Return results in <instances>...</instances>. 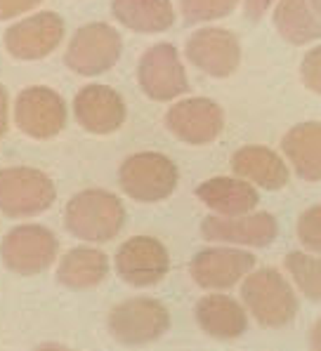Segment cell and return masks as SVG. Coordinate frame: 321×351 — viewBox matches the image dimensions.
Returning <instances> with one entry per match:
<instances>
[{
  "label": "cell",
  "mask_w": 321,
  "mask_h": 351,
  "mask_svg": "<svg viewBox=\"0 0 321 351\" xmlns=\"http://www.w3.org/2000/svg\"><path fill=\"white\" fill-rule=\"evenodd\" d=\"M69 234L88 243H107L116 239L125 224V208L113 193L102 189L80 191L69 201L64 213Z\"/></svg>",
  "instance_id": "1"
},
{
  "label": "cell",
  "mask_w": 321,
  "mask_h": 351,
  "mask_svg": "<svg viewBox=\"0 0 321 351\" xmlns=\"http://www.w3.org/2000/svg\"><path fill=\"white\" fill-rule=\"evenodd\" d=\"M241 297L255 321L265 328H284L298 314V297L274 269H260L246 278Z\"/></svg>",
  "instance_id": "2"
},
{
  "label": "cell",
  "mask_w": 321,
  "mask_h": 351,
  "mask_svg": "<svg viewBox=\"0 0 321 351\" xmlns=\"http://www.w3.org/2000/svg\"><path fill=\"white\" fill-rule=\"evenodd\" d=\"M57 198L52 180L36 167L0 170V210L12 219L34 217L47 210Z\"/></svg>",
  "instance_id": "3"
},
{
  "label": "cell",
  "mask_w": 321,
  "mask_h": 351,
  "mask_svg": "<svg viewBox=\"0 0 321 351\" xmlns=\"http://www.w3.org/2000/svg\"><path fill=\"white\" fill-rule=\"evenodd\" d=\"M57 247L59 243L50 229L38 224H24L12 229L3 239L0 257L10 271L19 274V276H36L54 262Z\"/></svg>",
  "instance_id": "4"
},
{
  "label": "cell",
  "mask_w": 321,
  "mask_h": 351,
  "mask_svg": "<svg viewBox=\"0 0 321 351\" xmlns=\"http://www.w3.org/2000/svg\"><path fill=\"white\" fill-rule=\"evenodd\" d=\"M177 184V167L163 154H135L121 165V186L130 198L142 203L163 201Z\"/></svg>",
  "instance_id": "5"
},
{
  "label": "cell",
  "mask_w": 321,
  "mask_h": 351,
  "mask_svg": "<svg viewBox=\"0 0 321 351\" xmlns=\"http://www.w3.org/2000/svg\"><path fill=\"white\" fill-rule=\"evenodd\" d=\"M121 57V36L113 26L92 21L74 34L67 50V66L80 75L104 73Z\"/></svg>",
  "instance_id": "6"
},
{
  "label": "cell",
  "mask_w": 321,
  "mask_h": 351,
  "mask_svg": "<svg viewBox=\"0 0 321 351\" xmlns=\"http://www.w3.org/2000/svg\"><path fill=\"white\" fill-rule=\"evenodd\" d=\"M170 326V314L156 300L142 297L118 304L109 314V330L121 344H149Z\"/></svg>",
  "instance_id": "7"
},
{
  "label": "cell",
  "mask_w": 321,
  "mask_h": 351,
  "mask_svg": "<svg viewBox=\"0 0 321 351\" xmlns=\"http://www.w3.org/2000/svg\"><path fill=\"white\" fill-rule=\"evenodd\" d=\"M14 121L19 130L34 139H52L67 123V104L45 85L21 90L14 104Z\"/></svg>",
  "instance_id": "8"
},
{
  "label": "cell",
  "mask_w": 321,
  "mask_h": 351,
  "mask_svg": "<svg viewBox=\"0 0 321 351\" xmlns=\"http://www.w3.org/2000/svg\"><path fill=\"white\" fill-rule=\"evenodd\" d=\"M137 75L146 97L156 101L173 99V97H179L189 90L187 73H184L177 50L168 43L154 45L144 52L140 59Z\"/></svg>",
  "instance_id": "9"
},
{
  "label": "cell",
  "mask_w": 321,
  "mask_h": 351,
  "mask_svg": "<svg viewBox=\"0 0 321 351\" xmlns=\"http://www.w3.org/2000/svg\"><path fill=\"white\" fill-rule=\"evenodd\" d=\"M64 36V21L57 12H38L5 31V50L14 59L34 62L47 57Z\"/></svg>",
  "instance_id": "10"
},
{
  "label": "cell",
  "mask_w": 321,
  "mask_h": 351,
  "mask_svg": "<svg viewBox=\"0 0 321 351\" xmlns=\"http://www.w3.org/2000/svg\"><path fill=\"white\" fill-rule=\"evenodd\" d=\"M168 269H170L168 250L161 241L151 239V236H135V239L125 241L121 250L116 252L118 276L135 288L159 283L161 278H166Z\"/></svg>",
  "instance_id": "11"
},
{
  "label": "cell",
  "mask_w": 321,
  "mask_h": 351,
  "mask_svg": "<svg viewBox=\"0 0 321 351\" xmlns=\"http://www.w3.org/2000/svg\"><path fill=\"white\" fill-rule=\"evenodd\" d=\"M189 62L213 78H227L239 69L241 45L227 29H201L187 43Z\"/></svg>",
  "instance_id": "12"
},
{
  "label": "cell",
  "mask_w": 321,
  "mask_h": 351,
  "mask_svg": "<svg viewBox=\"0 0 321 351\" xmlns=\"http://www.w3.org/2000/svg\"><path fill=\"white\" fill-rule=\"evenodd\" d=\"M255 255L236 247H208L192 259V278L201 288L227 290L234 288L246 274L253 271Z\"/></svg>",
  "instance_id": "13"
},
{
  "label": "cell",
  "mask_w": 321,
  "mask_h": 351,
  "mask_svg": "<svg viewBox=\"0 0 321 351\" xmlns=\"http://www.w3.org/2000/svg\"><path fill=\"white\" fill-rule=\"evenodd\" d=\"M206 241L234 245L267 247L279 236V224L269 213L236 215V217H206L201 229Z\"/></svg>",
  "instance_id": "14"
},
{
  "label": "cell",
  "mask_w": 321,
  "mask_h": 351,
  "mask_svg": "<svg viewBox=\"0 0 321 351\" xmlns=\"http://www.w3.org/2000/svg\"><path fill=\"white\" fill-rule=\"evenodd\" d=\"M170 132L187 144H208L220 137L225 116L222 109L210 99H184L177 101L166 116Z\"/></svg>",
  "instance_id": "15"
},
{
  "label": "cell",
  "mask_w": 321,
  "mask_h": 351,
  "mask_svg": "<svg viewBox=\"0 0 321 351\" xmlns=\"http://www.w3.org/2000/svg\"><path fill=\"white\" fill-rule=\"evenodd\" d=\"M74 113L80 128L92 134H109L125 121L121 95L109 85H85L74 99Z\"/></svg>",
  "instance_id": "16"
},
{
  "label": "cell",
  "mask_w": 321,
  "mask_h": 351,
  "mask_svg": "<svg viewBox=\"0 0 321 351\" xmlns=\"http://www.w3.org/2000/svg\"><path fill=\"white\" fill-rule=\"evenodd\" d=\"M197 196L222 217H236L255 210L260 196L248 182L236 177H215L197 189Z\"/></svg>",
  "instance_id": "17"
},
{
  "label": "cell",
  "mask_w": 321,
  "mask_h": 351,
  "mask_svg": "<svg viewBox=\"0 0 321 351\" xmlns=\"http://www.w3.org/2000/svg\"><path fill=\"white\" fill-rule=\"evenodd\" d=\"M197 321L201 330L215 339H236L248 328L243 306L225 295L203 297L197 306Z\"/></svg>",
  "instance_id": "18"
},
{
  "label": "cell",
  "mask_w": 321,
  "mask_h": 351,
  "mask_svg": "<svg viewBox=\"0 0 321 351\" xmlns=\"http://www.w3.org/2000/svg\"><path fill=\"white\" fill-rule=\"evenodd\" d=\"M232 167L239 177L248 182H255L258 186L276 191L286 186L288 182V167L281 160L279 154H274L267 147H243L234 154Z\"/></svg>",
  "instance_id": "19"
},
{
  "label": "cell",
  "mask_w": 321,
  "mask_h": 351,
  "mask_svg": "<svg viewBox=\"0 0 321 351\" xmlns=\"http://www.w3.org/2000/svg\"><path fill=\"white\" fill-rule=\"evenodd\" d=\"M281 147L302 180H321V123H300L288 130Z\"/></svg>",
  "instance_id": "20"
},
{
  "label": "cell",
  "mask_w": 321,
  "mask_h": 351,
  "mask_svg": "<svg viewBox=\"0 0 321 351\" xmlns=\"http://www.w3.org/2000/svg\"><path fill=\"white\" fill-rule=\"evenodd\" d=\"M109 274V259L95 247H76L67 252L57 269V280L69 290L97 288Z\"/></svg>",
  "instance_id": "21"
},
{
  "label": "cell",
  "mask_w": 321,
  "mask_h": 351,
  "mask_svg": "<svg viewBox=\"0 0 321 351\" xmlns=\"http://www.w3.org/2000/svg\"><path fill=\"white\" fill-rule=\"evenodd\" d=\"M113 17L140 34H161L175 21L170 0H113Z\"/></svg>",
  "instance_id": "22"
},
{
  "label": "cell",
  "mask_w": 321,
  "mask_h": 351,
  "mask_svg": "<svg viewBox=\"0 0 321 351\" xmlns=\"http://www.w3.org/2000/svg\"><path fill=\"white\" fill-rule=\"evenodd\" d=\"M274 24L281 38L293 45H305L321 38V19L312 10L309 0H279Z\"/></svg>",
  "instance_id": "23"
},
{
  "label": "cell",
  "mask_w": 321,
  "mask_h": 351,
  "mask_svg": "<svg viewBox=\"0 0 321 351\" xmlns=\"http://www.w3.org/2000/svg\"><path fill=\"white\" fill-rule=\"evenodd\" d=\"M286 269L309 300L321 302V259L305 255V252H291L286 257Z\"/></svg>",
  "instance_id": "24"
},
{
  "label": "cell",
  "mask_w": 321,
  "mask_h": 351,
  "mask_svg": "<svg viewBox=\"0 0 321 351\" xmlns=\"http://www.w3.org/2000/svg\"><path fill=\"white\" fill-rule=\"evenodd\" d=\"M179 3H182L184 21L199 24V21H210L230 14L239 0H179Z\"/></svg>",
  "instance_id": "25"
},
{
  "label": "cell",
  "mask_w": 321,
  "mask_h": 351,
  "mask_svg": "<svg viewBox=\"0 0 321 351\" xmlns=\"http://www.w3.org/2000/svg\"><path fill=\"white\" fill-rule=\"evenodd\" d=\"M298 236L305 247L312 252H321V205H314L307 213H302L298 222Z\"/></svg>",
  "instance_id": "26"
},
{
  "label": "cell",
  "mask_w": 321,
  "mask_h": 351,
  "mask_svg": "<svg viewBox=\"0 0 321 351\" xmlns=\"http://www.w3.org/2000/svg\"><path fill=\"white\" fill-rule=\"evenodd\" d=\"M302 80L312 93L321 95V45L307 52L302 62Z\"/></svg>",
  "instance_id": "27"
},
{
  "label": "cell",
  "mask_w": 321,
  "mask_h": 351,
  "mask_svg": "<svg viewBox=\"0 0 321 351\" xmlns=\"http://www.w3.org/2000/svg\"><path fill=\"white\" fill-rule=\"evenodd\" d=\"M41 0H0V21L12 19L21 12H29Z\"/></svg>",
  "instance_id": "28"
},
{
  "label": "cell",
  "mask_w": 321,
  "mask_h": 351,
  "mask_svg": "<svg viewBox=\"0 0 321 351\" xmlns=\"http://www.w3.org/2000/svg\"><path fill=\"white\" fill-rule=\"evenodd\" d=\"M272 3H274V0H246V14H248V19L258 21L269 10Z\"/></svg>",
  "instance_id": "29"
},
{
  "label": "cell",
  "mask_w": 321,
  "mask_h": 351,
  "mask_svg": "<svg viewBox=\"0 0 321 351\" xmlns=\"http://www.w3.org/2000/svg\"><path fill=\"white\" fill-rule=\"evenodd\" d=\"M5 130H8V93L0 85V137L5 134Z\"/></svg>",
  "instance_id": "30"
},
{
  "label": "cell",
  "mask_w": 321,
  "mask_h": 351,
  "mask_svg": "<svg viewBox=\"0 0 321 351\" xmlns=\"http://www.w3.org/2000/svg\"><path fill=\"white\" fill-rule=\"evenodd\" d=\"M309 344L314 349H321V321H317V326L312 328V335H309Z\"/></svg>",
  "instance_id": "31"
},
{
  "label": "cell",
  "mask_w": 321,
  "mask_h": 351,
  "mask_svg": "<svg viewBox=\"0 0 321 351\" xmlns=\"http://www.w3.org/2000/svg\"><path fill=\"white\" fill-rule=\"evenodd\" d=\"M309 5H312V10L317 12V17L321 19V0H309Z\"/></svg>",
  "instance_id": "32"
}]
</instances>
